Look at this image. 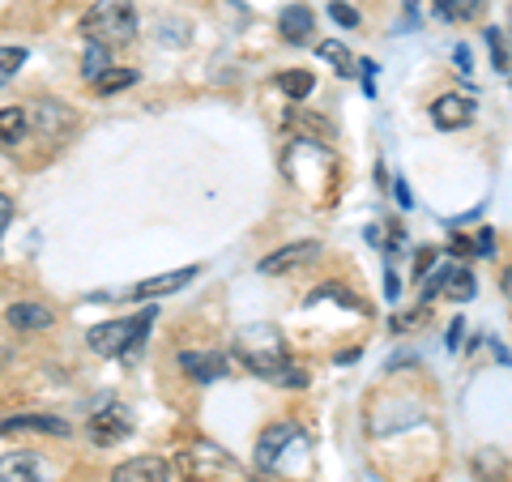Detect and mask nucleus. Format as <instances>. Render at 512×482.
Returning <instances> with one entry per match:
<instances>
[{
	"label": "nucleus",
	"instance_id": "34",
	"mask_svg": "<svg viewBox=\"0 0 512 482\" xmlns=\"http://www.w3.org/2000/svg\"><path fill=\"white\" fill-rule=\"evenodd\" d=\"M393 192H397V201H402L406 210H410V205H414V197H410V184H406V180H397V184H393Z\"/></svg>",
	"mask_w": 512,
	"mask_h": 482
},
{
	"label": "nucleus",
	"instance_id": "13",
	"mask_svg": "<svg viewBox=\"0 0 512 482\" xmlns=\"http://www.w3.org/2000/svg\"><path fill=\"white\" fill-rule=\"evenodd\" d=\"M111 482H171V461L167 457H133L111 470Z\"/></svg>",
	"mask_w": 512,
	"mask_h": 482
},
{
	"label": "nucleus",
	"instance_id": "9",
	"mask_svg": "<svg viewBox=\"0 0 512 482\" xmlns=\"http://www.w3.org/2000/svg\"><path fill=\"white\" fill-rule=\"evenodd\" d=\"M180 372L197 384H214L231 372V359L222 350H180Z\"/></svg>",
	"mask_w": 512,
	"mask_h": 482
},
{
	"label": "nucleus",
	"instance_id": "31",
	"mask_svg": "<svg viewBox=\"0 0 512 482\" xmlns=\"http://www.w3.org/2000/svg\"><path fill=\"white\" fill-rule=\"evenodd\" d=\"M384 295H389V299H397V295H402V278H397L393 269H389V278H384Z\"/></svg>",
	"mask_w": 512,
	"mask_h": 482
},
{
	"label": "nucleus",
	"instance_id": "35",
	"mask_svg": "<svg viewBox=\"0 0 512 482\" xmlns=\"http://www.w3.org/2000/svg\"><path fill=\"white\" fill-rule=\"evenodd\" d=\"M453 60L461 64V69H470V47H457V52H453Z\"/></svg>",
	"mask_w": 512,
	"mask_h": 482
},
{
	"label": "nucleus",
	"instance_id": "11",
	"mask_svg": "<svg viewBox=\"0 0 512 482\" xmlns=\"http://www.w3.org/2000/svg\"><path fill=\"white\" fill-rule=\"evenodd\" d=\"M474 111L478 107H474L470 94H440V99L431 103V124L444 128V133H453V128L474 120Z\"/></svg>",
	"mask_w": 512,
	"mask_h": 482
},
{
	"label": "nucleus",
	"instance_id": "21",
	"mask_svg": "<svg viewBox=\"0 0 512 482\" xmlns=\"http://www.w3.org/2000/svg\"><path fill=\"white\" fill-rule=\"evenodd\" d=\"M474 291H478V286H474V273L466 269V265H453V269H448V278H444V295L448 299H457V303H470L474 299Z\"/></svg>",
	"mask_w": 512,
	"mask_h": 482
},
{
	"label": "nucleus",
	"instance_id": "19",
	"mask_svg": "<svg viewBox=\"0 0 512 482\" xmlns=\"http://www.w3.org/2000/svg\"><path fill=\"white\" fill-rule=\"evenodd\" d=\"M316 56H320V60H329V64H333V69H338L342 77H355V73H359V60L350 56L338 39H325V43L316 47Z\"/></svg>",
	"mask_w": 512,
	"mask_h": 482
},
{
	"label": "nucleus",
	"instance_id": "28",
	"mask_svg": "<svg viewBox=\"0 0 512 482\" xmlns=\"http://www.w3.org/2000/svg\"><path fill=\"white\" fill-rule=\"evenodd\" d=\"M423 316H427V308H423V303H419V308H414V312H406V316H397V320H393V329H397V333H402V329H410V325H419V320H423Z\"/></svg>",
	"mask_w": 512,
	"mask_h": 482
},
{
	"label": "nucleus",
	"instance_id": "26",
	"mask_svg": "<svg viewBox=\"0 0 512 482\" xmlns=\"http://www.w3.org/2000/svg\"><path fill=\"white\" fill-rule=\"evenodd\" d=\"M274 384H282V389H308V372L295 367V363H282L274 372Z\"/></svg>",
	"mask_w": 512,
	"mask_h": 482
},
{
	"label": "nucleus",
	"instance_id": "32",
	"mask_svg": "<svg viewBox=\"0 0 512 482\" xmlns=\"http://www.w3.org/2000/svg\"><path fill=\"white\" fill-rule=\"evenodd\" d=\"M9 218H13V201L5 197V192H0V231L9 227Z\"/></svg>",
	"mask_w": 512,
	"mask_h": 482
},
{
	"label": "nucleus",
	"instance_id": "5",
	"mask_svg": "<svg viewBox=\"0 0 512 482\" xmlns=\"http://www.w3.org/2000/svg\"><path fill=\"white\" fill-rule=\"evenodd\" d=\"M82 35L90 43H103V47L133 43L137 39V9H133V0H94L90 13L82 18Z\"/></svg>",
	"mask_w": 512,
	"mask_h": 482
},
{
	"label": "nucleus",
	"instance_id": "3",
	"mask_svg": "<svg viewBox=\"0 0 512 482\" xmlns=\"http://www.w3.org/2000/svg\"><path fill=\"white\" fill-rule=\"evenodd\" d=\"M291 457H299L308 465L312 457V444H308V431L299 423H269L256 440V470L265 474H291Z\"/></svg>",
	"mask_w": 512,
	"mask_h": 482
},
{
	"label": "nucleus",
	"instance_id": "15",
	"mask_svg": "<svg viewBox=\"0 0 512 482\" xmlns=\"http://www.w3.org/2000/svg\"><path fill=\"white\" fill-rule=\"evenodd\" d=\"M278 26H282V39L286 43H308L312 35H316V18H312V9L308 5H291V9H282V18H278Z\"/></svg>",
	"mask_w": 512,
	"mask_h": 482
},
{
	"label": "nucleus",
	"instance_id": "25",
	"mask_svg": "<svg viewBox=\"0 0 512 482\" xmlns=\"http://www.w3.org/2000/svg\"><path fill=\"white\" fill-rule=\"evenodd\" d=\"M483 35H487V47H491L495 73H508V39H504V30H500V26H491V30H483Z\"/></svg>",
	"mask_w": 512,
	"mask_h": 482
},
{
	"label": "nucleus",
	"instance_id": "20",
	"mask_svg": "<svg viewBox=\"0 0 512 482\" xmlns=\"http://www.w3.org/2000/svg\"><path fill=\"white\" fill-rule=\"evenodd\" d=\"M111 69V47L103 43H90L86 39V52H82V77L86 82H99V77Z\"/></svg>",
	"mask_w": 512,
	"mask_h": 482
},
{
	"label": "nucleus",
	"instance_id": "30",
	"mask_svg": "<svg viewBox=\"0 0 512 482\" xmlns=\"http://www.w3.org/2000/svg\"><path fill=\"white\" fill-rule=\"evenodd\" d=\"M461 337H466V325H461V320H453V325H448V350H457Z\"/></svg>",
	"mask_w": 512,
	"mask_h": 482
},
{
	"label": "nucleus",
	"instance_id": "12",
	"mask_svg": "<svg viewBox=\"0 0 512 482\" xmlns=\"http://www.w3.org/2000/svg\"><path fill=\"white\" fill-rule=\"evenodd\" d=\"M201 273V265H188V269H171V273H158V278H146V282H137L133 291H124L128 299H158V295H175V291H184V286L192 282Z\"/></svg>",
	"mask_w": 512,
	"mask_h": 482
},
{
	"label": "nucleus",
	"instance_id": "10",
	"mask_svg": "<svg viewBox=\"0 0 512 482\" xmlns=\"http://www.w3.org/2000/svg\"><path fill=\"white\" fill-rule=\"evenodd\" d=\"M0 482H52V465L39 453H5L0 457Z\"/></svg>",
	"mask_w": 512,
	"mask_h": 482
},
{
	"label": "nucleus",
	"instance_id": "2",
	"mask_svg": "<svg viewBox=\"0 0 512 482\" xmlns=\"http://www.w3.org/2000/svg\"><path fill=\"white\" fill-rule=\"evenodd\" d=\"M235 355L239 363L248 367V372L256 376H265V380H274V372L282 363H291L286 359V337L278 325H269V320H261V325H244L235 333Z\"/></svg>",
	"mask_w": 512,
	"mask_h": 482
},
{
	"label": "nucleus",
	"instance_id": "14",
	"mask_svg": "<svg viewBox=\"0 0 512 482\" xmlns=\"http://www.w3.org/2000/svg\"><path fill=\"white\" fill-rule=\"evenodd\" d=\"M22 431H43V436H69V423L56 414H13L0 423V436H22Z\"/></svg>",
	"mask_w": 512,
	"mask_h": 482
},
{
	"label": "nucleus",
	"instance_id": "4",
	"mask_svg": "<svg viewBox=\"0 0 512 482\" xmlns=\"http://www.w3.org/2000/svg\"><path fill=\"white\" fill-rule=\"evenodd\" d=\"M154 316L158 308H141L137 316H124V320H107V325H94L86 333V342L94 355H103V359H124V355H133V350H141V342H146V333L154 325Z\"/></svg>",
	"mask_w": 512,
	"mask_h": 482
},
{
	"label": "nucleus",
	"instance_id": "24",
	"mask_svg": "<svg viewBox=\"0 0 512 482\" xmlns=\"http://www.w3.org/2000/svg\"><path fill=\"white\" fill-rule=\"evenodd\" d=\"M26 64V47H0V86H9Z\"/></svg>",
	"mask_w": 512,
	"mask_h": 482
},
{
	"label": "nucleus",
	"instance_id": "36",
	"mask_svg": "<svg viewBox=\"0 0 512 482\" xmlns=\"http://www.w3.org/2000/svg\"><path fill=\"white\" fill-rule=\"evenodd\" d=\"M414 265H419V278H427V269H431V252H419V261H414Z\"/></svg>",
	"mask_w": 512,
	"mask_h": 482
},
{
	"label": "nucleus",
	"instance_id": "17",
	"mask_svg": "<svg viewBox=\"0 0 512 482\" xmlns=\"http://www.w3.org/2000/svg\"><path fill=\"white\" fill-rule=\"evenodd\" d=\"M431 9H436L444 22H474L478 13L487 9V0H431Z\"/></svg>",
	"mask_w": 512,
	"mask_h": 482
},
{
	"label": "nucleus",
	"instance_id": "7",
	"mask_svg": "<svg viewBox=\"0 0 512 482\" xmlns=\"http://www.w3.org/2000/svg\"><path fill=\"white\" fill-rule=\"evenodd\" d=\"M128 431H133V410L128 406H107V410H94L90 423H86V436L107 448V444H120Z\"/></svg>",
	"mask_w": 512,
	"mask_h": 482
},
{
	"label": "nucleus",
	"instance_id": "18",
	"mask_svg": "<svg viewBox=\"0 0 512 482\" xmlns=\"http://www.w3.org/2000/svg\"><path fill=\"white\" fill-rule=\"evenodd\" d=\"M30 133V120L22 107H0V141L5 146H18V141H26Z\"/></svg>",
	"mask_w": 512,
	"mask_h": 482
},
{
	"label": "nucleus",
	"instance_id": "6",
	"mask_svg": "<svg viewBox=\"0 0 512 482\" xmlns=\"http://www.w3.org/2000/svg\"><path fill=\"white\" fill-rule=\"evenodd\" d=\"M320 261V244L316 239H295V244H286L278 252H269L261 265H256V273H265V278H282V273H295L303 265Z\"/></svg>",
	"mask_w": 512,
	"mask_h": 482
},
{
	"label": "nucleus",
	"instance_id": "8",
	"mask_svg": "<svg viewBox=\"0 0 512 482\" xmlns=\"http://www.w3.org/2000/svg\"><path fill=\"white\" fill-rule=\"evenodd\" d=\"M26 120L43 137H64L77 124V116L60 99H35V103H30V111H26Z\"/></svg>",
	"mask_w": 512,
	"mask_h": 482
},
{
	"label": "nucleus",
	"instance_id": "1",
	"mask_svg": "<svg viewBox=\"0 0 512 482\" xmlns=\"http://www.w3.org/2000/svg\"><path fill=\"white\" fill-rule=\"evenodd\" d=\"M175 470L188 482H256V474L248 470L235 453H227L222 444L210 440H192L175 453Z\"/></svg>",
	"mask_w": 512,
	"mask_h": 482
},
{
	"label": "nucleus",
	"instance_id": "16",
	"mask_svg": "<svg viewBox=\"0 0 512 482\" xmlns=\"http://www.w3.org/2000/svg\"><path fill=\"white\" fill-rule=\"evenodd\" d=\"M52 308H39V303H13L9 308V325L13 329H47L52 325Z\"/></svg>",
	"mask_w": 512,
	"mask_h": 482
},
{
	"label": "nucleus",
	"instance_id": "23",
	"mask_svg": "<svg viewBox=\"0 0 512 482\" xmlns=\"http://www.w3.org/2000/svg\"><path fill=\"white\" fill-rule=\"evenodd\" d=\"M128 86H137V69H107L99 82H94V90H99V94H120Z\"/></svg>",
	"mask_w": 512,
	"mask_h": 482
},
{
	"label": "nucleus",
	"instance_id": "22",
	"mask_svg": "<svg viewBox=\"0 0 512 482\" xmlns=\"http://www.w3.org/2000/svg\"><path fill=\"white\" fill-rule=\"evenodd\" d=\"M278 86L291 94V103H303L308 99V94L316 90V82H312V73H303V69H291V73H282L278 77Z\"/></svg>",
	"mask_w": 512,
	"mask_h": 482
},
{
	"label": "nucleus",
	"instance_id": "27",
	"mask_svg": "<svg viewBox=\"0 0 512 482\" xmlns=\"http://www.w3.org/2000/svg\"><path fill=\"white\" fill-rule=\"evenodd\" d=\"M329 18L338 22V26H346V30H355V26H359V9L342 5V0H333V5H329Z\"/></svg>",
	"mask_w": 512,
	"mask_h": 482
},
{
	"label": "nucleus",
	"instance_id": "29",
	"mask_svg": "<svg viewBox=\"0 0 512 482\" xmlns=\"http://www.w3.org/2000/svg\"><path fill=\"white\" fill-rule=\"evenodd\" d=\"M474 252H478V256H491V252H495V231H478V235H474Z\"/></svg>",
	"mask_w": 512,
	"mask_h": 482
},
{
	"label": "nucleus",
	"instance_id": "33",
	"mask_svg": "<svg viewBox=\"0 0 512 482\" xmlns=\"http://www.w3.org/2000/svg\"><path fill=\"white\" fill-rule=\"evenodd\" d=\"M448 252H453V256H470V252H474V244H470L466 235H461V239H453V244H448Z\"/></svg>",
	"mask_w": 512,
	"mask_h": 482
}]
</instances>
